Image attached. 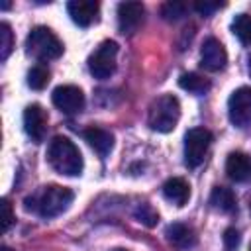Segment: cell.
Wrapping results in <instances>:
<instances>
[{"mask_svg":"<svg viewBox=\"0 0 251 251\" xmlns=\"http://www.w3.org/2000/svg\"><path fill=\"white\" fill-rule=\"evenodd\" d=\"M145 8L141 2H122L118 4V27L122 33H135L137 27L143 24Z\"/></svg>","mask_w":251,"mask_h":251,"instance_id":"obj_9","label":"cell"},{"mask_svg":"<svg viewBox=\"0 0 251 251\" xmlns=\"http://www.w3.org/2000/svg\"><path fill=\"white\" fill-rule=\"evenodd\" d=\"M224 243H226L227 249H235L239 245V231L233 229V227H227L224 231Z\"/></svg>","mask_w":251,"mask_h":251,"instance_id":"obj_26","label":"cell"},{"mask_svg":"<svg viewBox=\"0 0 251 251\" xmlns=\"http://www.w3.org/2000/svg\"><path fill=\"white\" fill-rule=\"evenodd\" d=\"M0 210H2V231L6 233L12 227V224L16 222V218H14V212H12V204L6 198L0 202Z\"/></svg>","mask_w":251,"mask_h":251,"instance_id":"obj_24","label":"cell"},{"mask_svg":"<svg viewBox=\"0 0 251 251\" xmlns=\"http://www.w3.org/2000/svg\"><path fill=\"white\" fill-rule=\"evenodd\" d=\"M226 63H227L226 47L216 37H208L202 43V49H200V65L206 71L216 73V71H222L226 67Z\"/></svg>","mask_w":251,"mask_h":251,"instance_id":"obj_10","label":"cell"},{"mask_svg":"<svg viewBox=\"0 0 251 251\" xmlns=\"http://www.w3.org/2000/svg\"><path fill=\"white\" fill-rule=\"evenodd\" d=\"M247 69H249V75H251V55H249V67Z\"/></svg>","mask_w":251,"mask_h":251,"instance_id":"obj_27","label":"cell"},{"mask_svg":"<svg viewBox=\"0 0 251 251\" xmlns=\"http://www.w3.org/2000/svg\"><path fill=\"white\" fill-rule=\"evenodd\" d=\"M116 57H118V43L112 39L102 41L94 53L88 57V71L94 78H110L116 71Z\"/></svg>","mask_w":251,"mask_h":251,"instance_id":"obj_5","label":"cell"},{"mask_svg":"<svg viewBox=\"0 0 251 251\" xmlns=\"http://www.w3.org/2000/svg\"><path fill=\"white\" fill-rule=\"evenodd\" d=\"M210 143H212V133L206 127L188 129L184 135V165L188 169H196L204 161Z\"/></svg>","mask_w":251,"mask_h":251,"instance_id":"obj_6","label":"cell"},{"mask_svg":"<svg viewBox=\"0 0 251 251\" xmlns=\"http://www.w3.org/2000/svg\"><path fill=\"white\" fill-rule=\"evenodd\" d=\"M135 220H137L139 224H143L145 227H153V226H157V222H159V214H157V210H155L151 204L143 202V204H139V206L135 208Z\"/></svg>","mask_w":251,"mask_h":251,"instance_id":"obj_21","label":"cell"},{"mask_svg":"<svg viewBox=\"0 0 251 251\" xmlns=\"http://www.w3.org/2000/svg\"><path fill=\"white\" fill-rule=\"evenodd\" d=\"M118 251H126V249H118Z\"/></svg>","mask_w":251,"mask_h":251,"instance_id":"obj_29","label":"cell"},{"mask_svg":"<svg viewBox=\"0 0 251 251\" xmlns=\"http://www.w3.org/2000/svg\"><path fill=\"white\" fill-rule=\"evenodd\" d=\"M67 12L71 16V20L80 25V27H88L92 24L98 22V14H100V4L94 0H71L67 4Z\"/></svg>","mask_w":251,"mask_h":251,"instance_id":"obj_12","label":"cell"},{"mask_svg":"<svg viewBox=\"0 0 251 251\" xmlns=\"http://www.w3.org/2000/svg\"><path fill=\"white\" fill-rule=\"evenodd\" d=\"M178 120H180V102L176 96L163 94L151 102L149 114H147V124L153 131L169 133L176 127Z\"/></svg>","mask_w":251,"mask_h":251,"instance_id":"obj_3","label":"cell"},{"mask_svg":"<svg viewBox=\"0 0 251 251\" xmlns=\"http://www.w3.org/2000/svg\"><path fill=\"white\" fill-rule=\"evenodd\" d=\"M2 251H10V249H6V247H4V249H2Z\"/></svg>","mask_w":251,"mask_h":251,"instance_id":"obj_28","label":"cell"},{"mask_svg":"<svg viewBox=\"0 0 251 251\" xmlns=\"http://www.w3.org/2000/svg\"><path fill=\"white\" fill-rule=\"evenodd\" d=\"M82 137L100 157L110 155V151L114 149V135L104 127H94L92 126V127L82 131Z\"/></svg>","mask_w":251,"mask_h":251,"instance_id":"obj_14","label":"cell"},{"mask_svg":"<svg viewBox=\"0 0 251 251\" xmlns=\"http://www.w3.org/2000/svg\"><path fill=\"white\" fill-rule=\"evenodd\" d=\"M49 82V71L43 65H35L27 71V86L33 90H43Z\"/></svg>","mask_w":251,"mask_h":251,"instance_id":"obj_20","label":"cell"},{"mask_svg":"<svg viewBox=\"0 0 251 251\" xmlns=\"http://www.w3.org/2000/svg\"><path fill=\"white\" fill-rule=\"evenodd\" d=\"M210 204H212L216 210L229 214V212H233V210H235L237 200H235V194H233V190H231V188L216 186V188L212 190V194H210Z\"/></svg>","mask_w":251,"mask_h":251,"instance_id":"obj_17","label":"cell"},{"mask_svg":"<svg viewBox=\"0 0 251 251\" xmlns=\"http://www.w3.org/2000/svg\"><path fill=\"white\" fill-rule=\"evenodd\" d=\"M249 251H251V249H249Z\"/></svg>","mask_w":251,"mask_h":251,"instance_id":"obj_30","label":"cell"},{"mask_svg":"<svg viewBox=\"0 0 251 251\" xmlns=\"http://www.w3.org/2000/svg\"><path fill=\"white\" fill-rule=\"evenodd\" d=\"M163 196L175 206H184L190 198V184L180 176H173L163 184Z\"/></svg>","mask_w":251,"mask_h":251,"instance_id":"obj_16","label":"cell"},{"mask_svg":"<svg viewBox=\"0 0 251 251\" xmlns=\"http://www.w3.org/2000/svg\"><path fill=\"white\" fill-rule=\"evenodd\" d=\"M24 129L31 137V141L41 143L47 131V116L39 104H29L24 110Z\"/></svg>","mask_w":251,"mask_h":251,"instance_id":"obj_11","label":"cell"},{"mask_svg":"<svg viewBox=\"0 0 251 251\" xmlns=\"http://www.w3.org/2000/svg\"><path fill=\"white\" fill-rule=\"evenodd\" d=\"M224 4H220V2H194L192 4V8L198 12V14H202V16H212L216 10H220Z\"/></svg>","mask_w":251,"mask_h":251,"instance_id":"obj_25","label":"cell"},{"mask_svg":"<svg viewBox=\"0 0 251 251\" xmlns=\"http://www.w3.org/2000/svg\"><path fill=\"white\" fill-rule=\"evenodd\" d=\"M47 163L53 171L65 176H76L82 173V155L78 147L65 135H55L47 147Z\"/></svg>","mask_w":251,"mask_h":251,"instance_id":"obj_2","label":"cell"},{"mask_svg":"<svg viewBox=\"0 0 251 251\" xmlns=\"http://www.w3.org/2000/svg\"><path fill=\"white\" fill-rule=\"evenodd\" d=\"M167 239L173 247L180 249V251H186L190 247L196 245V233L192 227L184 226V224H171L167 227Z\"/></svg>","mask_w":251,"mask_h":251,"instance_id":"obj_15","label":"cell"},{"mask_svg":"<svg viewBox=\"0 0 251 251\" xmlns=\"http://www.w3.org/2000/svg\"><path fill=\"white\" fill-rule=\"evenodd\" d=\"M73 198L75 194L71 188L59 184H47L25 198V210L41 218H55L71 206Z\"/></svg>","mask_w":251,"mask_h":251,"instance_id":"obj_1","label":"cell"},{"mask_svg":"<svg viewBox=\"0 0 251 251\" xmlns=\"http://www.w3.org/2000/svg\"><path fill=\"white\" fill-rule=\"evenodd\" d=\"M227 116L237 127L251 126V86H241L231 92L227 98Z\"/></svg>","mask_w":251,"mask_h":251,"instance_id":"obj_7","label":"cell"},{"mask_svg":"<svg viewBox=\"0 0 251 251\" xmlns=\"http://www.w3.org/2000/svg\"><path fill=\"white\" fill-rule=\"evenodd\" d=\"M226 173L235 182H247L251 180V157L245 153H229L226 159Z\"/></svg>","mask_w":251,"mask_h":251,"instance_id":"obj_13","label":"cell"},{"mask_svg":"<svg viewBox=\"0 0 251 251\" xmlns=\"http://www.w3.org/2000/svg\"><path fill=\"white\" fill-rule=\"evenodd\" d=\"M178 84H180L182 90L192 92V94H198V96L200 94H206L210 90V80L204 78V76H200V75H196V73H184V75H180Z\"/></svg>","mask_w":251,"mask_h":251,"instance_id":"obj_18","label":"cell"},{"mask_svg":"<svg viewBox=\"0 0 251 251\" xmlns=\"http://www.w3.org/2000/svg\"><path fill=\"white\" fill-rule=\"evenodd\" d=\"M161 16L167 22H176L182 16H186V4H182V2H165L161 6Z\"/></svg>","mask_w":251,"mask_h":251,"instance_id":"obj_23","label":"cell"},{"mask_svg":"<svg viewBox=\"0 0 251 251\" xmlns=\"http://www.w3.org/2000/svg\"><path fill=\"white\" fill-rule=\"evenodd\" d=\"M231 31L243 45H251V16L249 14H237L231 22Z\"/></svg>","mask_w":251,"mask_h":251,"instance_id":"obj_19","label":"cell"},{"mask_svg":"<svg viewBox=\"0 0 251 251\" xmlns=\"http://www.w3.org/2000/svg\"><path fill=\"white\" fill-rule=\"evenodd\" d=\"M25 49L31 57L37 61H53L63 55V43L61 39L45 25H37L29 31L25 39Z\"/></svg>","mask_w":251,"mask_h":251,"instance_id":"obj_4","label":"cell"},{"mask_svg":"<svg viewBox=\"0 0 251 251\" xmlns=\"http://www.w3.org/2000/svg\"><path fill=\"white\" fill-rule=\"evenodd\" d=\"M53 104L63 112V114H76L84 106V94L78 86L75 84H61L53 90L51 94Z\"/></svg>","mask_w":251,"mask_h":251,"instance_id":"obj_8","label":"cell"},{"mask_svg":"<svg viewBox=\"0 0 251 251\" xmlns=\"http://www.w3.org/2000/svg\"><path fill=\"white\" fill-rule=\"evenodd\" d=\"M14 49V33L10 29V24H0V59L6 61Z\"/></svg>","mask_w":251,"mask_h":251,"instance_id":"obj_22","label":"cell"}]
</instances>
